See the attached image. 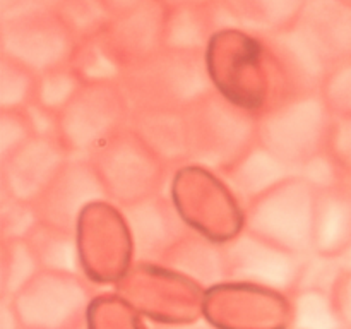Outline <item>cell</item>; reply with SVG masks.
<instances>
[{
	"label": "cell",
	"mask_w": 351,
	"mask_h": 329,
	"mask_svg": "<svg viewBox=\"0 0 351 329\" xmlns=\"http://www.w3.org/2000/svg\"><path fill=\"white\" fill-rule=\"evenodd\" d=\"M263 45L242 33H221L206 57L218 93L259 117L295 93L280 62L267 57Z\"/></svg>",
	"instance_id": "6da1fadb"
},
{
	"label": "cell",
	"mask_w": 351,
	"mask_h": 329,
	"mask_svg": "<svg viewBox=\"0 0 351 329\" xmlns=\"http://www.w3.org/2000/svg\"><path fill=\"white\" fill-rule=\"evenodd\" d=\"M185 115L192 164L221 173L257 144V115L216 89Z\"/></svg>",
	"instance_id": "7a4b0ae2"
},
{
	"label": "cell",
	"mask_w": 351,
	"mask_h": 329,
	"mask_svg": "<svg viewBox=\"0 0 351 329\" xmlns=\"http://www.w3.org/2000/svg\"><path fill=\"white\" fill-rule=\"evenodd\" d=\"M332 120L321 91L298 93L257 117V143L297 171L328 149Z\"/></svg>",
	"instance_id": "3957f363"
},
{
	"label": "cell",
	"mask_w": 351,
	"mask_h": 329,
	"mask_svg": "<svg viewBox=\"0 0 351 329\" xmlns=\"http://www.w3.org/2000/svg\"><path fill=\"white\" fill-rule=\"evenodd\" d=\"M130 110H185L215 91L206 58L167 57L137 62L120 74Z\"/></svg>",
	"instance_id": "277c9868"
},
{
	"label": "cell",
	"mask_w": 351,
	"mask_h": 329,
	"mask_svg": "<svg viewBox=\"0 0 351 329\" xmlns=\"http://www.w3.org/2000/svg\"><path fill=\"white\" fill-rule=\"evenodd\" d=\"M317 191L295 175L243 208V230L305 257L314 252Z\"/></svg>",
	"instance_id": "5b68a950"
},
{
	"label": "cell",
	"mask_w": 351,
	"mask_h": 329,
	"mask_svg": "<svg viewBox=\"0 0 351 329\" xmlns=\"http://www.w3.org/2000/svg\"><path fill=\"white\" fill-rule=\"evenodd\" d=\"M106 195L119 208L160 194L168 167L129 125L88 156Z\"/></svg>",
	"instance_id": "8992f818"
},
{
	"label": "cell",
	"mask_w": 351,
	"mask_h": 329,
	"mask_svg": "<svg viewBox=\"0 0 351 329\" xmlns=\"http://www.w3.org/2000/svg\"><path fill=\"white\" fill-rule=\"evenodd\" d=\"M130 105L119 81L84 82L58 113V136L72 158H88L129 125Z\"/></svg>",
	"instance_id": "52a82bcc"
},
{
	"label": "cell",
	"mask_w": 351,
	"mask_h": 329,
	"mask_svg": "<svg viewBox=\"0 0 351 329\" xmlns=\"http://www.w3.org/2000/svg\"><path fill=\"white\" fill-rule=\"evenodd\" d=\"M105 199L108 195L91 161L88 158H71L33 208L38 221L43 225L74 232L82 215Z\"/></svg>",
	"instance_id": "ba28073f"
},
{
	"label": "cell",
	"mask_w": 351,
	"mask_h": 329,
	"mask_svg": "<svg viewBox=\"0 0 351 329\" xmlns=\"http://www.w3.org/2000/svg\"><path fill=\"white\" fill-rule=\"evenodd\" d=\"M226 274L273 290L295 288L304 257L242 230L223 243Z\"/></svg>",
	"instance_id": "9c48e42d"
},
{
	"label": "cell",
	"mask_w": 351,
	"mask_h": 329,
	"mask_svg": "<svg viewBox=\"0 0 351 329\" xmlns=\"http://www.w3.org/2000/svg\"><path fill=\"white\" fill-rule=\"evenodd\" d=\"M71 158L60 136H33L2 161L3 195L34 204Z\"/></svg>",
	"instance_id": "30bf717a"
},
{
	"label": "cell",
	"mask_w": 351,
	"mask_h": 329,
	"mask_svg": "<svg viewBox=\"0 0 351 329\" xmlns=\"http://www.w3.org/2000/svg\"><path fill=\"white\" fill-rule=\"evenodd\" d=\"M119 209L132 240L134 257L141 263L160 260L189 233L178 209L161 197V194Z\"/></svg>",
	"instance_id": "8fae6325"
},
{
	"label": "cell",
	"mask_w": 351,
	"mask_h": 329,
	"mask_svg": "<svg viewBox=\"0 0 351 329\" xmlns=\"http://www.w3.org/2000/svg\"><path fill=\"white\" fill-rule=\"evenodd\" d=\"M185 110H130L129 129L134 130L141 137V141L168 168L175 167V164L184 167V164L191 163L189 125Z\"/></svg>",
	"instance_id": "7c38bea8"
},
{
	"label": "cell",
	"mask_w": 351,
	"mask_h": 329,
	"mask_svg": "<svg viewBox=\"0 0 351 329\" xmlns=\"http://www.w3.org/2000/svg\"><path fill=\"white\" fill-rule=\"evenodd\" d=\"M218 175L245 208L261 195L295 177L297 171L257 143L232 167Z\"/></svg>",
	"instance_id": "4fadbf2b"
},
{
	"label": "cell",
	"mask_w": 351,
	"mask_h": 329,
	"mask_svg": "<svg viewBox=\"0 0 351 329\" xmlns=\"http://www.w3.org/2000/svg\"><path fill=\"white\" fill-rule=\"evenodd\" d=\"M351 245V184L348 180L317 191L314 252L343 256Z\"/></svg>",
	"instance_id": "5bb4252c"
},
{
	"label": "cell",
	"mask_w": 351,
	"mask_h": 329,
	"mask_svg": "<svg viewBox=\"0 0 351 329\" xmlns=\"http://www.w3.org/2000/svg\"><path fill=\"white\" fill-rule=\"evenodd\" d=\"M161 264L171 267L182 276L202 283H213L226 274L223 243L216 245L211 239L197 232H189L160 259Z\"/></svg>",
	"instance_id": "9a60e30c"
},
{
	"label": "cell",
	"mask_w": 351,
	"mask_h": 329,
	"mask_svg": "<svg viewBox=\"0 0 351 329\" xmlns=\"http://www.w3.org/2000/svg\"><path fill=\"white\" fill-rule=\"evenodd\" d=\"M26 240L29 242L40 266L45 269L74 274L79 267L81 252L77 249L74 232H65L38 223Z\"/></svg>",
	"instance_id": "2e32d148"
},
{
	"label": "cell",
	"mask_w": 351,
	"mask_h": 329,
	"mask_svg": "<svg viewBox=\"0 0 351 329\" xmlns=\"http://www.w3.org/2000/svg\"><path fill=\"white\" fill-rule=\"evenodd\" d=\"M346 273V264L341 256H326V254L311 252L304 257L298 274L297 290L329 291L336 290Z\"/></svg>",
	"instance_id": "e0dca14e"
},
{
	"label": "cell",
	"mask_w": 351,
	"mask_h": 329,
	"mask_svg": "<svg viewBox=\"0 0 351 329\" xmlns=\"http://www.w3.org/2000/svg\"><path fill=\"white\" fill-rule=\"evenodd\" d=\"M36 256L26 239L3 240L2 247V284L3 290H21L29 283L40 269Z\"/></svg>",
	"instance_id": "ac0fdd59"
},
{
	"label": "cell",
	"mask_w": 351,
	"mask_h": 329,
	"mask_svg": "<svg viewBox=\"0 0 351 329\" xmlns=\"http://www.w3.org/2000/svg\"><path fill=\"white\" fill-rule=\"evenodd\" d=\"M82 84L84 81L77 71H64V67L53 69L41 74L40 82H36L34 101L58 115Z\"/></svg>",
	"instance_id": "d6986e66"
},
{
	"label": "cell",
	"mask_w": 351,
	"mask_h": 329,
	"mask_svg": "<svg viewBox=\"0 0 351 329\" xmlns=\"http://www.w3.org/2000/svg\"><path fill=\"white\" fill-rule=\"evenodd\" d=\"M36 98L33 72L17 62L3 65L0 74V110H24Z\"/></svg>",
	"instance_id": "ffe728a7"
},
{
	"label": "cell",
	"mask_w": 351,
	"mask_h": 329,
	"mask_svg": "<svg viewBox=\"0 0 351 329\" xmlns=\"http://www.w3.org/2000/svg\"><path fill=\"white\" fill-rule=\"evenodd\" d=\"M321 95L335 117L351 115V60L328 71Z\"/></svg>",
	"instance_id": "44dd1931"
},
{
	"label": "cell",
	"mask_w": 351,
	"mask_h": 329,
	"mask_svg": "<svg viewBox=\"0 0 351 329\" xmlns=\"http://www.w3.org/2000/svg\"><path fill=\"white\" fill-rule=\"evenodd\" d=\"M38 216L33 204L16 201L3 195L2 202V232L3 240L27 239L34 226L38 225Z\"/></svg>",
	"instance_id": "7402d4cb"
},
{
	"label": "cell",
	"mask_w": 351,
	"mask_h": 329,
	"mask_svg": "<svg viewBox=\"0 0 351 329\" xmlns=\"http://www.w3.org/2000/svg\"><path fill=\"white\" fill-rule=\"evenodd\" d=\"M33 137L23 110H0V161L16 153Z\"/></svg>",
	"instance_id": "603a6c76"
},
{
	"label": "cell",
	"mask_w": 351,
	"mask_h": 329,
	"mask_svg": "<svg viewBox=\"0 0 351 329\" xmlns=\"http://www.w3.org/2000/svg\"><path fill=\"white\" fill-rule=\"evenodd\" d=\"M297 175L304 178L305 182H308L315 191H326V188H331L348 180V178H345L346 175L343 173L338 163L329 156L328 151L302 164L297 170Z\"/></svg>",
	"instance_id": "cb8c5ba5"
},
{
	"label": "cell",
	"mask_w": 351,
	"mask_h": 329,
	"mask_svg": "<svg viewBox=\"0 0 351 329\" xmlns=\"http://www.w3.org/2000/svg\"><path fill=\"white\" fill-rule=\"evenodd\" d=\"M326 151L346 177L351 175V115L335 117Z\"/></svg>",
	"instance_id": "d4e9b609"
},
{
	"label": "cell",
	"mask_w": 351,
	"mask_h": 329,
	"mask_svg": "<svg viewBox=\"0 0 351 329\" xmlns=\"http://www.w3.org/2000/svg\"><path fill=\"white\" fill-rule=\"evenodd\" d=\"M336 291H338L339 298V310H341V314H345L348 321H351V267L343 274Z\"/></svg>",
	"instance_id": "484cf974"
},
{
	"label": "cell",
	"mask_w": 351,
	"mask_h": 329,
	"mask_svg": "<svg viewBox=\"0 0 351 329\" xmlns=\"http://www.w3.org/2000/svg\"><path fill=\"white\" fill-rule=\"evenodd\" d=\"M343 260H345V264H346V269H350L351 267V245L348 247V250H346L345 254H343Z\"/></svg>",
	"instance_id": "4316f807"
}]
</instances>
